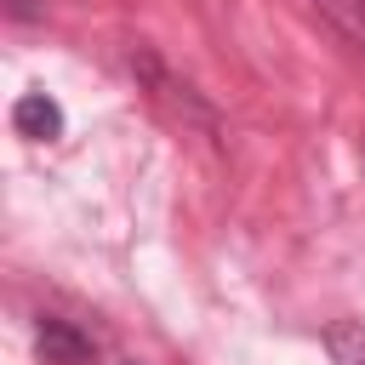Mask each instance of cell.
<instances>
[{
	"label": "cell",
	"mask_w": 365,
	"mask_h": 365,
	"mask_svg": "<svg viewBox=\"0 0 365 365\" xmlns=\"http://www.w3.org/2000/svg\"><path fill=\"white\" fill-rule=\"evenodd\" d=\"M34 348H40L46 365H91V359H97L91 331H80L74 319H57V314H46V319L34 325Z\"/></svg>",
	"instance_id": "1"
},
{
	"label": "cell",
	"mask_w": 365,
	"mask_h": 365,
	"mask_svg": "<svg viewBox=\"0 0 365 365\" xmlns=\"http://www.w3.org/2000/svg\"><path fill=\"white\" fill-rule=\"evenodd\" d=\"M11 131L29 137V143H51V137H63V108H57V97H46V91H23V97L11 103Z\"/></svg>",
	"instance_id": "2"
},
{
	"label": "cell",
	"mask_w": 365,
	"mask_h": 365,
	"mask_svg": "<svg viewBox=\"0 0 365 365\" xmlns=\"http://www.w3.org/2000/svg\"><path fill=\"white\" fill-rule=\"evenodd\" d=\"M314 11L365 57V0H314Z\"/></svg>",
	"instance_id": "3"
},
{
	"label": "cell",
	"mask_w": 365,
	"mask_h": 365,
	"mask_svg": "<svg viewBox=\"0 0 365 365\" xmlns=\"http://www.w3.org/2000/svg\"><path fill=\"white\" fill-rule=\"evenodd\" d=\"M325 354H331V365H365V319L325 325Z\"/></svg>",
	"instance_id": "4"
},
{
	"label": "cell",
	"mask_w": 365,
	"mask_h": 365,
	"mask_svg": "<svg viewBox=\"0 0 365 365\" xmlns=\"http://www.w3.org/2000/svg\"><path fill=\"white\" fill-rule=\"evenodd\" d=\"M125 365H137V359H125Z\"/></svg>",
	"instance_id": "5"
}]
</instances>
